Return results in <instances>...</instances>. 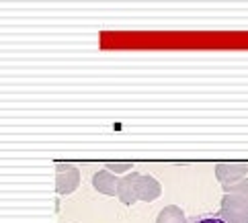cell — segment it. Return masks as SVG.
<instances>
[{
	"label": "cell",
	"mask_w": 248,
	"mask_h": 223,
	"mask_svg": "<svg viewBox=\"0 0 248 223\" xmlns=\"http://www.w3.org/2000/svg\"><path fill=\"white\" fill-rule=\"evenodd\" d=\"M138 194H140V201H144V203H152V201H156V199L162 194V186H160V182H158L154 176H150V174H141Z\"/></svg>",
	"instance_id": "8992f818"
},
{
	"label": "cell",
	"mask_w": 248,
	"mask_h": 223,
	"mask_svg": "<svg viewBox=\"0 0 248 223\" xmlns=\"http://www.w3.org/2000/svg\"><path fill=\"white\" fill-rule=\"evenodd\" d=\"M187 223H226V219L219 213H201V215L189 217Z\"/></svg>",
	"instance_id": "9c48e42d"
},
{
	"label": "cell",
	"mask_w": 248,
	"mask_h": 223,
	"mask_svg": "<svg viewBox=\"0 0 248 223\" xmlns=\"http://www.w3.org/2000/svg\"><path fill=\"white\" fill-rule=\"evenodd\" d=\"M80 184V172L70 162H58L56 164V193L58 194H70Z\"/></svg>",
	"instance_id": "7a4b0ae2"
},
{
	"label": "cell",
	"mask_w": 248,
	"mask_h": 223,
	"mask_svg": "<svg viewBox=\"0 0 248 223\" xmlns=\"http://www.w3.org/2000/svg\"><path fill=\"white\" fill-rule=\"evenodd\" d=\"M140 178H141L140 172H127L125 176H121L119 189H117V197H119V201L123 205H136L140 201V194H138Z\"/></svg>",
	"instance_id": "277c9868"
},
{
	"label": "cell",
	"mask_w": 248,
	"mask_h": 223,
	"mask_svg": "<svg viewBox=\"0 0 248 223\" xmlns=\"http://www.w3.org/2000/svg\"><path fill=\"white\" fill-rule=\"evenodd\" d=\"M134 164L131 162H107V170L115 172V174H123V172H129Z\"/></svg>",
	"instance_id": "30bf717a"
},
{
	"label": "cell",
	"mask_w": 248,
	"mask_h": 223,
	"mask_svg": "<svg viewBox=\"0 0 248 223\" xmlns=\"http://www.w3.org/2000/svg\"><path fill=\"white\" fill-rule=\"evenodd\" d=\"M119 180L121 178L111 172V170H99V172H94L93 176V186L96 191H99L101 194H107V197H117V189H119Z\"/></svg>",
	"instance_id": "5b68a950"
},
{
	"label": "cell",
	"mask_w": 248,
	"mask_h": 223,
	"mask_svg": "<svg viewBox=\"0 0 248 223\" xmlns=\"http://www.w3.org/2000/svg\"><path fill=\"white\" fill-rule=\"evenodd\" d=\"M217 213L226 219V223H248V201L236 194H224Z\"/></svg>",
	"instance_id": "6da1fadb"
},
{
	"label": "cell",
	"mask_w": 248,
	"mask_h": 223,
	"mask_svg": "<svg viewBox=\"0 0 248 223\" xmlns=\"http://www.w3.org/2000/svg\"><path fill=\"white\" fill-rule=\"evenodd\" d=\"M156 223H187V215L179 205H166V207L158 213Z\"/></svg>",
	"instance_id": "52a82bcc"
},
{
	"label": "cell",
	"mask_w": 248,
	"mask_h": 223,
	"mask_svg": "<svg viewBox=\"0 0 248 223\" xmlns=\"http://www.w3.org/2000/svg\"><path fill=\"white\" fill-rule=\"evenodd\" d=\"M224 194H236L244 201H248V176L244 180L236 182V184H230V186H224Z\"/></svg>",
	"instance_id": "ba28073f"
},
{
	"label": "cell",
	"mask_w": 248,
	"mask_h": 223,
	"mask_svg": "<svg viewBox=\"0 0 248 223\" xmlns=\"http://www.w3.org/2000/svg\"><path fill=\"white\" fill-rule=\"evenodd\" d=\"M246 172H248L246 162H219L216 166V178L221 182V186H230L244 180Z\"/></svg>",
	"instance_id": "3957f363"
}]
</instances>
